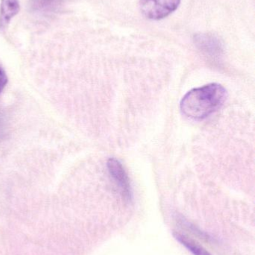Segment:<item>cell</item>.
Wrapping results in <instances>:
<instances>
[{
  "mask_svg": "<svg viewBox=\"0 0 255 255\" xmlns=\"http://www.w3.org/2000/svg\"><path fill=\"white\" fill-rule=\"evenodd\" d=\"M227 97V91L223 85L209 84L189 91L181 100L180 109L187 118L201 121L218 111Z\"/></svg>",
  "mask_w": 255,
  "mask_h": 255,
  "instance_id": "1",
  "label": "cell"
},
{
  "mask_svg": "<svg viewBox=\"0 0 255 255\" xmlns=\"http://www.w3.org/2000/svg\"><path fill=\"white\" fill-rule=\"evenodd\" d=\"M181 0H140L139 7L142 14L153 20H159L173 13Z\"/></svg>",
  "mask_w": 255,
  "mask_h": 255,
  "instance_id": "2",
  "label": "cell"
},
{
  "mask_svg": "<svg viewBox=\"0 0 255 255\" xmlns=\"http://www.w3.org/2000/svg\"><path fill=\"white\" fill-rule=\"evenodd\" d=\"M108 171L118 191L126 201H131L133 197L131 185L128 175L119 160L110 158L107 162Z\"/></svg>",
  "mask_w": 255,
  "mask_h": 255,
  "instance_id": "3",
  "label": "cell"
},
{
  "mask_svg": "<svg viewBox=\"0 0 255 255\" xmlns=\"http://www.w3.org/2000/svg\"><path fill=\"white\" fill-rule=\"evenodd\" d=\"M195 43L202 52L211 58H219L223 52V46L220 40L209 34L196 35Z\"/></svg>",
  "mask_w": 255,
  "mask_h": 255,
  "instance_id": "4",
  "label": "cell"
},
{
  "mask_svg": "<svg viewBox=\"0 0 255 255\" xmlns=\"http://www.w3.org/2000/svg\"><path fill=\"white\" fill-rule=\"evenodd\" d=\"M18 0H1L0 4V31L4 30L10 19L19 12Z\"/></svg>",
  "mask_w": 255,
  "mask_h": 255,
  "instance_id": "5",
  "label": "cell"
},
{
  "mask_svg": "<svg viewBox=\"0 0 255 255\" xmlns=\"http://www.w3.org/2000/svg\"><path fill=\"white\" fill-rule=\"evenodd\" d=\"M175 238L183 246H184L189 251L191 252L194 255H212L210 254L205 249L200 247L199 244H196L194 241L189 239L188 238L184 236V235H177Z\"/></svg>",
  "mask_w": 255,
  "mask_h": 255,
  "instance_id": "6",
  "label": "cell"
},
{
  "mask_svg": "<svg viewBox=\"0 0 255 255\" xmlns=\"http://www.w3.org/2000/svg\"><path fill=\"white\" fill-rule=\"evenodd\" d=\"M7 127V120L4 115L0 112V140L6 136Z\"/></svg>",
  "mask_w": 255,
  "mask_h": 255,
  "instance_id": "7",
  "label": "cell"
},
{
  "mask_svg": "<svg viewBox=\"0 0 255 255\" xmlns=\"http://www.w3.org/2000/svg\"><path fill=\"white\" fill-rule=\"evenodd\" d=\"M7 77L6 76L5 72L4 70L0 67V94L1 91L4 89L5 85H7Z\"/></svg>",
  "mask_w": 255,
  "mask_h": 255,
  "instance_id": "8",
  "label": "cell"
}]
</instances>
